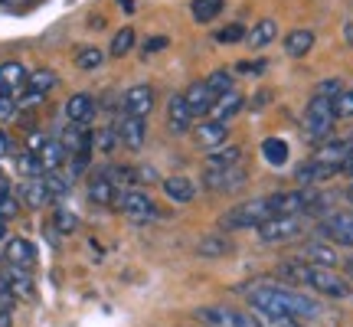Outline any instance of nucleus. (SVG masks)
I'll return each mask as SVG.
<instances>
[{
  "mask_svg": "<svg viewBox=\"0 0 353 327\" xmlns=\"http://www.w3.org/2000/svg\"><path fill=\"white\" fill-rule=\"evenodd\" d=\"M13 304H17V295L10 291V281H7V275L0 272V308H3V311H13Z\"/></svg>",
  "mask_w": 353,
  "mask_h": 327,
  "instance_id": "obj_40",
  "label": "nucleus"
},
{
  "mask_svg": "<svg viewBox=\"0 0 353 327\" xmlns=\"http://www.w3.org/2000/svg\"><path fill=\"white\" fill-rule=\"evenodd\" d=\"M311 50H314V33L311 30H291L288 37H285V52H288L291 59H301Z\"/></svg>",
  "mask_w": 353,
  "mask_h": 327,
  "instance_id": "obj_24",
  "label": "nucleus"
},
{
  "mask_svg": "<svg viewBox=\"0 0 353 327\" xmlns=\"http://www.w3.org/2000/svg\"><path fill=\"white\" fill-rule=\"evenodd\" d=\"M242 108H245V95H239V92H232V88H229V92H223V95L216 99V105H213V112L210 115H213L216 121H223V125H226L229 118H236Z\"/></svg>",
  "mask_w": 353,
  "mask_h": 327,
  "instance_id": "obj_18",
  "label": "nucleus"
},
{
  "mask_svg": "<svg viewBox=\"0 0 353 327\" xmlns=\"http://www.w3.org/2000/svg\"><path fill=\"white\" fill-rule=\"evenodd\" d=\"M223 7H226V0H193L190 13H193L196 23H213L216 17L223 13Z\"/></svg>",
  "mask_w": 353,
  "mask_h": 327,
  "instance_id": "obj_29",
  "label": "nucleus"
},
{
  "mask_svg": "<svg viewBox=\"0 0 353 327\" xmlns=\"http://www.w3.org/2000/svg\"><path fill=\"white\" fill-rule=\"evenodd\" d=\"M7 193H10V184H7V177L0 174V200H3V197H7Z\"/></svg>",
  "mask_w": 353,
  "mask_h": 327,
  "instance_id": "obj_51",
  "label": "nucleus"
},
{
  "mask_svg": "<svg viewBox=\"0 0 353 327\" xmlns=\"http://www.w3.org/2000/svg\"><path fill=\"white\" fill-rule=\"evenodd\" d=\"M56 226L63 229V232H76L79 229V219L69 210H56Z\"/></svg>",
  "mask_w": 353,
  "mask_h": 327,
  "instance_id": "obj_42",
  "label": "nucleus"
},
{
  "mask_svg": "<svg viewBox=\"0 0 353 327\" xmlns=\"http://www.w3.org/2000/svg\"><path fill=\"white\" fill-rule=\"evenodd\" d=\"M203 184L213 193H232V190L245 187V170L239 164H232V167H210L206 177H203Z\"/></svg>",
  "mask_w": 353,
  "mask_h": 327,
  "instance_id": "obj_9",
  "label": "nucleus"
},
{
  "mask_svg": "<svg viewBox=\"0 0 353 327\" xmlns=\"http://www.w3.org/2000/svg\"><path fill=\"white\" fill-rule=\"evenodd\" d=\"M190 125H193V115H190L187 101H183V95H174V99L167 101V128L174 135H187Z\"/></svg>",
  "mask_w": 353,
  "mask_h": 327,
  "instance_id": "obj_17",
  "label": "nucleus"
},
{
  "mask_svg": "<svg viewBox=\"0 0 353 327\" xmlns=\"http://www.w3.org/2000/svg\"><path fill=\"white\" fill-rule=\"evenodd\" d=\"M226 135H229V125H223V121H203L200 128H196V138H200L203 148H219V144H226Z\"/></svg>",
  "mask_w": 353,
  "mask_h": 327,
  "instance_id": "obj_25",
  "label": "nucleus"
},
{
  "mask_svg": "<svg viewBox=\"0 0 353 327\" xmlns=\"http://www.w3.org/2000/svg\"><path fill=\"white\" fill-rule=\"evenodd\" d=\"M239 39H245V30H242L239 23H232V26H226V30L216 33V43H239Z\"/></svg>",
  "mask_w": 353,
  "mask_h": 327,
  "instance_id": "obj_41",
  "label": "nucleus"
},
{
  "mask_svg": "<svg viewBox=\"0 0 353 327\" xmlns=\"http://www.w3.org/2000/svg\"><path fill=\"white\" fill-rule=\"evenodd\" d=\"M206 86L213 88L216 95H223V92H229V88H232V72H226V69H216V72H210Z\"/></svg>",
  "mask_w": 353,
  "mask_h": 327,
  "instance_id": "obj_37",
  "label": "nucleus"
},
{
  "mask_svg": "<svg viewBox=\"0 0 353 327\" xmlns=\"http://www.w3.org/2000/svg\"><path fill=\"white\" fill-rule=\"evenodd\" d=\"M118 184H114L112 177H108V170H101V174H95L92 180H88V200L99 203V206H112L114 200H118Z\"/></svg>",
  "mask_w": 353,
  "mask_h": 327,
  "instance_id": "obj_14",
  "label": "nucleus"
},
{
  "mask_svg": "<svg viewBox=\"0 0 353 327\" xmlns=\"http://www.w3.org/2000/svg\"><path fill=\"white\" fill-rule=\"evenodd\" d=\"M3 275L10 281V291L17 295V301H33V295H37V288H33V272L3 262Z\"/></svg>",
  "mask_w": 353,
  "mask_h": 327,
  "instance_id": "obj_15",
  "label": "nucleus"
},
{
  "mask_svg": "<svg viewBox=\"0 0 353 327\" xmlns=\"http://www.w3.org/2000/svg\"><path fill=\"white\" fill-rule=\"evenodd\" d=\"M13 112H17V99H13V92L0 88V118H10Z\"/></svg>",
  "mask_w": 353,
  "mask_h": 327,
  "instance_id": "obj_43",
  "label": "nucleus"
},
{
  "mask_svg": "<svg viewBox=\"0 0 353 327\" xmlns=\"http://www.w3.org/2000/svg\"><path fill=\"white\" fill-rule=\"evenodd\" d=\"M317 236L327 239L330 246L353 249V213H330L317 223Z\"/></svg>",
  "mask_w": 353,
  "mask_h": 327,
  "instance_id": "obj_7",
  "label": "nucleus"
},
{
  "mask_svg": "<svg viewBox=\"0 0 353 327\" xmlns=\"http://www.w3.org/2000/svg\"><path fill=\"white\" fill-rule=\"evenodd\" d=\"M304 232V219L301 213H288V216H272V219H265L262 226H259V239L262 242H291L298 239Z\"/></svg>",
  "mask_w": 353,
  "mask_h": 327,
  "instance_id": "obj_6",
  "label": "nucleus"
},
{
  "mask_svg": "<svg viewBox=\"0 0 353 327\" xmlns=\"http://www.w3.org/2000/svg\"><path fill=\"white\" fill-rule=\"evenodd\" d=\"M56 82H59V79H56L52 69H37L33 76H26V88L37 92V95H46L50 88H56Z\"/></svg>",
  "mask_w": 353,
  "mask_h": 327,
  "instance_id": "obj_32",
  "label": "nucleus"
},
{
  "mask_svg": "<svg viewBox=\"0 0 353 327\" xmlns=\"http://www.w3.org/2000/svg\"><path fill=\"white\" fill-rule=\"evenodd\" d=\"M343 197H347V203H350V206H353V184H350V187H347V190H343Z\"/></svg>",
  "mask_w": 353,
  "mask_h": 327,
  "instance_id": "obj_52",
  "label": "nucleus"
},
{
  "mask_svg": "<svg viewBox=\"0 0 353 327\" xmlns=\"http://www.w3.org/2000/svg\"><path fill=\"white\" fill-rule=\"evenodd\" d=\"M114 144H118V131H114V128H105V131H99V135H92V148H95V151H112Z\"/></svg>",
  "mask_w": 353,
  "mask_h": 327,
  "instance_id": "obj_38",
  "label": "nucleus"
},
{
  "mask_svg": "<svg viewBox=\"0 0 353 327\" xmlns=\"http://www.w3.org/2000/svg\"><path fill=\"white\" fill-rule=\"evenodd\" d=\"M3 236H7V229H3V223H0V239H3Z\"/></svg>",
  "mask_w": 353,
  "mask_h": 327,
  "instance_id": "obj_53",
  "label": "nucleus"
},
{
  "mask_svg": "<svg viewBox=\"0 0 353 327\" xmlns=\"http://www.w3.org/2000/svg\"><path fill=\"white\" fill-rule=\"evenodd\" d=\"M242 157V148H236V144H229V148H213V151L206 154V164L210 167H232V164H239Z\"/></svg>",
  "mask_w": 353,
  "mask_h": 327,
  "instance_id": "obj_31",
  "label": "nucleus"
},
{
  "mask_svg": "<svg viewBox=\"0 0 353 327\" xmlns=\"http://www.w3.org/2000/svg\"><path fill=\"white\" fill-rule=\"evenodd\" d=\"M278 275L298 285V288H307L321 295V298H334V301H343L353 295V285L347 275H337L334 268L327 265H314V262H304V259H291V262L278 265Z\"/></svg>",
  "mask_w": 353,
  "mask_h": 327,
  "instance_id": "obj_1",
  "label": "nucleus"
},
{
  "mask_svg": "<svg viewBox=\"0 0 353 327\" xmlns=\"http://www.w3.org/2000/svg\"><path fill=\"white\" fill-rule=\"evenodd\" d=\"M26 72L20 63H0V88H7V92H17V88H23L26 86Z\"/></svg>",
  "mask_w": 353,
  "mask_h": 327,
  "instance_id": "obj_27",
  "label": "nucleus"
},
{
  "mask_svg": "<svg viewBox=\"0 0 353 327\" xmlns=\"http://www.w3.org/2000/svg\"><path fill=\"white\" fill-rule=\"evenodd\" d=\"M65 115H69V121H76V125H88L92 118H95V99L88 95V92H79L72 99L65 101Z\"/></svg>",
  "mask_w": 353,
  "mask_h": 327,
  "instance_id": "obj_19",
  "label": "nucleus"
},
{
  "mask_svg": "<svg viewBox=\"0 0 353 327\" xmlns=\"http://www.w3.org/2000/svg\"><path fill=\"white\" fill-rule=\"evenodd\" d=\"M121 108L125 115H138V118H148L154 108V88L151 86H131L121 99Z\"/></svg>",
  "mask_w": 353,
  "mask_h": 327,
  "instance_id": "obj_13",
  "label": "nucleus"
},
{
  "mask_svg": "<svg viewBox=\"0 0 353 327\" xmlns=\"http://www.w3.org/2000/svg\"><path fill=\"white\" fill-rule=\"evenodd\" d=\"M164 197L170 203H190L196 197V187H193V180L183 174H174L164 180Z\"/></svg>",
  "mask_w": 353,
  "mask_h": 327,
  "instance_id": "obj_21",
  "label": "nucleus"
},
{
  "mask_svg": "<svg viewBox=\"0 0 353 327\" xmlns=\"http://www.w3.org/2000/svg\"><path fill=\"white\" fill-rule=\"evenodd\" d=\"M114 131H118V141L125 144L128 151H141V148H144V138H148L144 118H138V115H125V118L114 125Z\"/></svg>",
  "mask_w": 353,
  "mask_h": 327,
  "instance_id": "obj_11",
  "label": "nucleus"
},
{
  "mask_svg": "<svg viewBox=\"0 0 353 327\" xmlns=\"http://www.w3.org/2000/svg\"><path fill=\"white\" fill-rule=\"evenodd\" d=\"M236 69H239V72H252V76H259V69H265V63H239Z\"/></svg>",
  "mask_w": 353,
  "mask_h": 327,
  "instance_id": "obj_47",
  "label": "nucleus"
},
{
  "mask_svg": "<svg viewBox=\"0 0 353 327\" xmlns=\"http://www.w3.org/2000/svg\"><path fill=\"white\" fill-rule=\"evenodd\" d=\"M229 252H232V246H229L226 236H206V239L196 242V255L200 259H223Z\"/></svg>",
  "mask_w": 353,
  "mask_h": 327,
  "instance_id": "obj_28",
  "label": "nucleus"
},
{
  "mask_svg": "<svg viewBox=\"0 0 353 327\" xmlns=\"http://www.w3.org/2000/svg\"><path fill=\"white\" fill-rule=\"evenodd\" d=\"M249 295V304L262 315H281V317H298V321H311V317H321V301L307 298L304 291H291L281 288V285H255V288L245 291Z\"/></svg>",
  "mask_w": 353,
  "mask_h": 327,
  "instance_id": "obj_2",
  "label": "nucleus"
},
{
  "mask_svg": "<svg viewBox=\"0 0 353 327\" xmlns=\"http://www.w3.org/2000/svg\"><path fill=\"white\" fill-rule=\"evenodd\" d=\"M10 154V138H7V131H0V157H7Z\"/></svg>",
  "mask_w": 353,
  "mask_h": 327,
  "instance_id": "obj_49",
  "label": "nucleus"
},
{
  "mask_svg": "<svg viewBox=\"0 0 353 327\" xmlns=\"http://www.w3.org/2000/svg\"><path fill=\"white\" fill-rule=\"evenodd\" d=\"M114 206H118L131 223H151L154 216H157L154 200L148 197V193H141V190H121L118 200H114Z\"/></svg>",
  "mask_w": 353,
  "mask_h": 327,
  "instance_id": "obj_8",
  "label": "nucleus"
},
{
  "mask_svg": "<svg viewBox=\"0 0 353 327\" xmlns=\"http://www.w3.org/2000/svg\"><path fill=\"white\" fill-rule=\"evenodd\" d=\"M193 317L206 327H262L259 317L239 308H226V304H203L193 311Z\"/></svg>",
  "mask_w": 353,
  "mask_h": 327,
  "instance_id": "obj_5",
  "label": "nucleus"
},
{
  "mask_svg": "<svg viewBox=\"0 0 353 327\" xmlns=\"http://www.w3.org/2000/svg\"><path fill=\"white\" fill-rule=\"evenodd\" d=\"M131 50H134V30L125 26V30H118L114 39H112V56L114 59H121V56H128Z\"/></svg>",
  "mask_w": 353,
  "mask_h": 327,
  "instance_id": "obj_34",
  "label": "nucleus"
},
{
  "mask_svg": "<svg viewBox=\"0 0 353 327\" xmlns=\"http://www.w3.org/2000/svg\"><path fill=\"white\" fill-rule=\"evenodd\" d=\"M37 157H39V164H43V170H59L69 154H65L63 141H43V144H39V151H37Z\"/></svg>",
  "mask_w": 353,
  "mask_h": 327,
  "instance_id": "obj_26",
  "label": "nucleus"
},
{
  "mask_svg": "<svg viewBox=\"0 0 353 327\" xmlns=\"http://www.w3.org/2000/svg\"><path fill=\"white\" fill-rule=\"evenodd\" d=\"M275 210H272V200L268 197H259V200L249 203H236L232 210L219 216V229L223 232H236V229H259L265 219H272Z\"/></svg>",
  "mask_w": 353,
  "mask_h": 327,
  "instance_id": "obj_3",
  "label": "nucleus"
},
{
  "mask_svg": "<svg viewBox=\"0 0 353 327\" xmlns=\"http://www.w3.org/2000/svg\"><path fill=\"white\" fill-rule=\"evenodd\" d=\"M262 157H265V164H272V167H285V164H288V144L281 138H265Z\"/></svg>",
  "mask_w": 353,
  "mask_h": 327,
  "instance_id": "obj_30",
  "label": "nucleus"
},
{
  "mask_svg": "<svg viewBox=\"0 0 353 327\" xmlns=\"http://www.w3.org/2000/svg\"><path fill=\"white\" fill-rule=\"evenodd\" d=\"M298 259H304V262H314V265H327V268H337V265H341V255L334 252V246H330L327 239L307 242Z\"/></svg>",
  "mask_w": 353,
  "mask_h": 327,
  "instance_id": "obj_16",
  "label": "nucleus"
},
{
  "mask_svg": "<svg viewBox=\"0 0 353 327\" xmlns=\"http://www.w3.org/2000/svg\"><path fill=\"white\" fill-rule=\"evenodd\" d=\"M161 50H167V37H151L144 43V52H161Z\"/></svg>",
  "mask_w": 353,
  "mask_h": 327,
  "instance_id": "obj_46",
  "label": "nucleus"
},
{
  "mask_svg": "<svg viewBox=\"0 0 353 327\" xmlns=\"http://www.w3.org/2000/svg\"><path fill=\"white\" fill-rule=\"evenodd\" d=\"M275 37H278V23L265 17V20H259V23L245 33V43H249L252 50H265V46H272V43H275Z\"/></svg>",
  "mask_w": 353,
  "mask_h": 327,
  "instance_id": "obj_22",
  "label": "nucleus"
},
{
  "mask_svg": "<svg viewBox=\"0 0 353 327\" xmlns=\"http://www.w3.org/2000/svg\"><path fill=\"white\" fill-rule=\"evenodd\" d=\"M101 63H105V52H101L99 46H79V52H76V66H79V69L95 72Z\"/></svg>",
  "mask_w": 353,
  "mask_h": 327,
  "instance_id": "obj_33",
  "label": "nucleus"
},
{
  "mask_svg": "<svg viewBox=\"0 0 353 327\" xmlns=\"http://www.w3.org/2000/svg\"><path fill=\"white\" fill-rule=\"evenodd\" d=\"M17 167H20V174H23V177H43V174H46V170H43V164H39V157H37V151L20 154Z\"/></svg>",
  "mask_w": 353,
  "mask_h": 327,
  "instance_id": "obj_35",
  "label": "nucleus"
},
{
  "mask_svg": "<svg viewBox=\"0 0 353 327\" xmlns=\"http://www.w3.org/2000/svg\"><path fill=\"white\" fill-rule=\"evenodd\" d=\"M216 99H219V95L206 86V79H203V82H193V86L183 92V101H187V108H190V115H193V118H206V115L213 112Z\"/></svg>",
  "mask_w": 353,
  "mask_h": 327,
  "instance_id": "obj_10",
  "label": "nucleus"
},
{
  "mask_svg": "<svg viewBox=\"0 0 353 327\" xmlns=\"http://www.w3.org/2000/svg\"><path fill=\"white\" fill-rule=\"evenodd\" d=\"M350 144H353V138H350Z\"/></svg>",
  "mask_w": 353,
  "mask_h": 327,
  "instance_id": "obj_54",
  "label": "nucleus"
},
{
  "mask_svg": "<svg viewBox=\"0 0 353 327\" xmlns=\"http://www.w3.org/2000/svg\"><path fill=\"white\" fill-rule=\"evenodd\" d=\"M330 101H334V115L337 118H353V88L350 92H337Z\"/></svg>",
  "mask_w": 353,
  "mask_h": 327,
  "instance_id": "obj_36",
  "label": "nucleus"
},
{
  "mask_svg": "<svg viewBox=\"0 0 353 327\" xmlns=\"http://www.w3.org/2000/svg\"><path fill=\"white\" fill-rule=\"evenodd\" d=\"M334 174H343L341 164H324V161H317V157H311L307 164H301V167H298V180H301V184L327 180V177H334Z\"/></svg>",
  "mask_w": 353,
  "mask_h": 327,
  "instance_id": "obj_20",
  "label": "nucleus"
},
{
  "mask_svg": "<svg viewBox=\"0 0 353 327\" xmlns=\"http://www.w3.org/2000/svg\"><path fill=\"white\" fill-rule=\"evenodd\" d=\"M259 315V324L262 327H304L298 317H281V315H262V311H255Z\"/></svg>",
  "mask_w": 353,
  "mask_h": 327,
  "instance_id": "obj_39",
  "label": "nucleus"
},
{
  "mask_svg": "<svg viewBox=\"0 0 353 327\" xmlns=\"http://www.w3.org/2000/svg\"><path fill=\"white\" fill-rule=\"evenodd\" d=\"M20 197H23L26 206H33V210H39V206H46V203H52L50 190H46V180L43 177H30L23 184V190H20Z\"/></svg>",
  "mask_w": 353,
  "mask_h": 327,
  "instance_id": "obj_23",
  "label": "nucleus"
},
{
  "mask_svg": "<svg viewBox=\"0 0 353 327\" xmlns=\"http://www.w3.org/2000/svg\"><path fill=\"white\" fill-rule=\"evenodd\" d=\"M17 210H20V206H17V200L7 193V197L0 200V223H10L13 216H17Z\"/></svg>",
  "mask_w": 353,
  "mask_h": 327,
  "instance_id": "obj_44",
  "label": "nucleus"
},
{
  "mask_svg": "<svg viewBox=\"0 0 353 327\" xmlns=\"http://www.w3.org/2000/svg\"><path fill=\"white\" fill-rule=\"evenodd\" d=\"M334 121H337V115H334V101L327 95H317L307 101V108H304V138L321 144V141L330 138V131H334Z\"/></svg>",
  "mask_w": 353,
  "mask_h": 327,
  "instance_id": "obj_4",
  "label": "nucleus"
},
{
  "mask_svg": "<svg viewBox=\"0 0 353 327\" xmlns=\"http://www.w3.org/2000/svg\"><path fill=\"white\" fill-rule=\"evenodd\" d=\"M337 92H343L341 79H327V82H321V86H317V95H327V99H334Z\"/></svg>",
  "mask_w": 353,
  "mask_h": 327,
  "instance_id": "obj_45",
  "label": "nucleus"
},
{
  "mask_svg": "<svg viewBox=\"0 0 353 327\" xmlns=\"http://www.w3.org/2000/svg\"><path fill=\"white\" fill-rule=\"evenodd\" d=\"M3 262L33 272V268H37V246H33L30 239H10L7 242V249H3Z\"/></svg>",
  "mask_w": 353,
  "mask_h": 327,
  "instance_id": "obj_12",
  "label": "nucleus"
},
{
  "mask_svg": "<svg viewBox=\"0 0 353 327\" xmlns=\"http://www.w3.org/2000/svg\"><path fill=\"white\" fill-rule=\"evenodd\" d=\"M343 39H347V46H353V20L343 23Z\"/></svg>",
  "mask_w": 353,
  "mask_h": 327,
  "instance_id": "obj_50",
  "label": "nucleus"
},
{
  "mask_svg": "<svg viewBox=\"0 0 353 327\" xmlns=\"http://www.w3.org/2000/svg\"><path fill=\"white\" fill-rule=\"evenodd\" d=\"M341 268H343V275L353 281V255H343V259H341Z\"/></svg>",
  "mask_w": 353,
  "mask_h": 327,
  "instance_id": "obj_48",
  "label": "nucleus"
}]
</instances>
